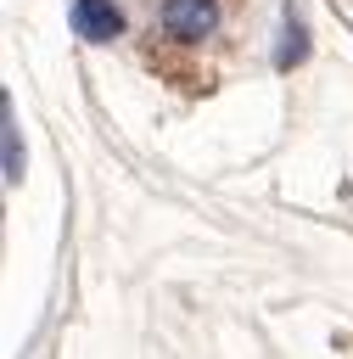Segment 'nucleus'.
Wrapping results in <instances>:
<instances>
[{
    "instance_id": "f257e3e1",
    "label": "nucleus",
    "mask_w": 353,
    "mask_h": 359,
    "mask_svg": "<svg viewBox=\"0 0 353 359\" xmlns=\"http://www.w3.org/2000/svg\"><path fill=\"white\" fill-rule=\"evenodd\" d=\"M73 34L90 45H106L123 34V11L112 0H73Z\"/></svg>"
},
{
    "instance_id": "f03ea898",
    "label": "nucleus",
    "mask_w": 353,
    "mask_h": 359,
    "mask_svg": "<svg viewBox=\"0 0 353 359\" xmlns=\"http://www.w3.org/2000/svg\"><path fill=\"white\" fill-rule=\"evenodd\" d=\"M213 22H219V0H168L162 6V28L174 39H202V34H213Z\"/></svg>"
},
{
    "instance_id": "20e7f679",
    "label": "nucleus",
    "mask_w": 353,
    "mask_h": 359,
    "mask_svg": "<svg viewBox=\"0 0 353 359\" xmlns=\"http://www.w3.org/2000/svg\"><path fill=\"white\" fill-rule=\"evenodd\" d=\"M6 180H22V151H17V118H11V95H6Z\"/></svg>"
},
{
    "instance_id": "7ed1b4c3",
    "label": "nucleus",
    "mask_w": 353,
    "mask_h": 359,
    "mask_svg": "<svg viewBox=\"0 0 353 359\" xmlns=\"http://www.w3.org/2000/svg\"><path fill=\"white\" fill-rule=\"evenodd\" d=\"M303 50H308L303 22H297V17H286V39H280V50H275V67H297V62H303Z\"/></svg>"
}]
</instances>
